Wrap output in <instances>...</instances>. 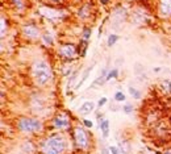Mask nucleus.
I'll list each match as a JSON object with an SVG mask.
<instances>
[{"mask_svg": "<svg viewBox=\"0 0 171 154\" xmlns=\"http://www.w3.org/2000/svg\"><path fill=\"white\" fill-rule=\"evenodd\" d=\"M115 100L116 102H125V95L123 91H117L115 93Z\"/></svg>", "mask_w": 171, "mask_h": 154, "instance_id": "14", "label": "nucleus"}, {"mask_svg": "<svg viewBox=\"0 0 171 154\" xmlns=\"http://www.w3.org/2000/svg\"><path fill=\"white\" fill-rule=\"evenodd\" d=\"M162 154H171V149H169V150H166V152H163Z\"/></svg>", "mask_w": 171, "mask_h": 154, "instance_id": "26", "label": "nucleus"}, {"mask_svg": "<svg viewBox=\"0 0 171 154\" xmlns=\"http://www.w3.org/2000/svg\"><path fill=\"white\" fill-rule=\"evenodd\" d=\"M117 76H119V70L113 69V70H111V71L108 73V75H107V80L112 79V78H117Z\"/></svg>", "mask_w": 171, "mask_h": 154, "instance_id": "16", "label": "nucleus"}, {"mask_svg": "<svg viewBox=\"0 0 171 154\" xmlns=\"http://www.w3.org/2000/svg\"><path fill=\"white\" fill-rule=\"evenodd\" d=\"M109 150H111V154H121V152H120V149L117 146H111L109 147Z\"/></svg>", "mask_w": 171, "mask_h": 154, "instance_id": "20", "label": "nucleus"}, {"mask_svg": "<svg viewBox=\"0 0 171 154\" xmlns=\"http://www.w3.org/2000/svg\"><path fill=\"white\" fill-rule=\"evenodd\" d=\"M74 141H75V145L82 150H86L90 147V137H88L87 132L82 128V126H75Z\"/></svg>", "mask_w": 171, "mask_h": 154, "instance_id": "4", "label": "nucleus"}, {"mask_svg": "<svg viewBox=\"0 0 171 154\" xmlns=\"http://www.w3.org/2000/svg\"><path fill=\"white\" fill-rule=\"evenodd\" d=\"M58 54L62 58H65L66 61H71L76 57L78 54V49H76L75 45L73 43H62L59 48H58Z\"/></svg>", "mask_w": 171, "mask_h": 154, "instance_id": "5", "label": "nucleus"}, {"mask_svg": "<svg viewBox=\"0 0 171 154\" xmlns=\"http://www.w3.org/2000/svg\"><path fill=\"white\" fill-rule=\"evenodd\" d=\"M42 37H43V42H45L46 45H52V43H53V38H52V36L49 34V33H45Z\"/></svg>", "mask_w": 171, "mask_h": 154, "instance_id": "17", "label": "nucleus"}, {"mask_svg": "<svg viewBox=\"0 0 171 154\" xmlns=\"http://www.w3.org/2000/svg\"><path fill=\"white\" fill-rule=\"evenodd\" d=\"M100 2H101L103 4H107V3H108V0H100Z\"/></svg>", "mask_w": 171, "mask_h": 154, "instance_id": "27", "label": "nucleus"}, {"mask_svg": "<svg viewBox=\"0 0 171 154\" xmlns=\"http://www.w3.org/2000/svg\"><path fill=\"white\" fill-rule=\"evenodd\" d=\"M5 20H4V17L2 19V36H4V33H5Z\"/></svg>", "mask_w": 171, "mask_h": 154, "instance_id": "23", "label": "nucleus"}, {"mask_svg": "<svg viewBox=\"0 0 171 154\" xmlns=\"http://www.w3.org/2000/svg\"><path fill=\"white\" fill-rule=\"evenodd\" d=\"M90 34H91V29H90V28H86V29L83 30V40H84V41H88Z\"/></svg>", "mask_w": 171, "mask_h": 154, "instance_id": "18", "label": "nucleus"}, {"mask_svg": "<svg viewBox=\"0 0 171 154\" xmlns=\"http://www.w3.org/2000/svg\"><path fill=\"white\" fill-rule=\"evenodd\" d=\"M13 3H15V5H16V8H23L24 7V4H23V0H13Z\"/></svg>", "mask_w": 171, "mask_h": 154, "instance_id": "21", "label": "nucleus"}, {"mask_svg": "<svg viewBox=\"0 0 171 154\" xmlns=\"http://www.w3.org/2000/svg\"><path fill=\"white\" fill-rule=\"evenodd\" d=\"M107 103V97H101L100 100H99V103H97V106L99 107H101V106H104V104Z\"/></svg>", "mask_w": 171, "mask_h": 154, "instance_id": "24", "label": "nucleus"}, {"mask_svg": "<svg viewBox=\"0 0 171 154\" xmlns=\"http://www.w3.org/2000/svg\"><path fill=\"white\" fill-rule=\"evenodd\" d=\"M17 128L23 133H36L42 130V123L33 117H21L17 121Z\"/></svg>", "mask_w": 171, "mask_h": 154, "instance_id": "3", "label": "nucleus"}, {"mask_svg": "<svg viewBox=\"0 0 171 154\" xmlns=\"http://www.w3.org/2000/svg\"><path fill=\"white\" fill-rule=\"evenodd\" d=\"M159 12L162 16H171V0H159Z\"/></svg>", "mask_w": 171, "mask_h": 154, "instance_id": "8", "label": "nucleus"}, {"mask_svg": "<svg viewBox=\"0 0 171 154\" xmlns=\"http://www.w3.org/2000/svg\"><path fill=\"white\" fill-rule=\"evenodd\" d=\"M129 93H130V96H133L134 99H140L141 97V92H138V90H136L134 87H129Z\"/></svg>", "mask_w": 171, "mask_h": 154, "instance_id": "13", "label": "nucleus"}, {"mask_svg": "<svg viewBox=\"0 0 171 154\" xmlns=\"http://www.w3.org/2000/svg\"><path fill=\"white\" fill-rule=\"evenodd\" d=\"M100 129H101V133H103V137L107 138L109 136V121L108 120H101L100 121Z\"/></svg>", "mask_w": 171, "mask_h": 154, "instance_id": "10", "label": "nucleus"}, {"mask_svg": "<svg viewBox=\"0 0 171 154\" xmlns=\"http://www.w3.org/2000/svg\"><path fill=\"white\" fill-rule=\"evenodd\" d=\"M83 124L87 126V128H92V126H93V123L90 121V120H83Z\"/></svg>", "mask_w": 171, "mask_h": 154, "instance_id": "22", "label": "nucleus"}, {"mask_svg": "<svg viewBox=\"0 0 171 154\" xmlns=\"http://www.w3.org/2000/svg\"><path fill=\"white\" fill-rule=\"evenodd\" d=\"M67 146L65 137L61 133L50 134L45 140L41 141L40 144V152L41 154H63Z\"/></svg>", "mask_w": 171, "mask_h": 154, "instance_id": "1", "label": "nucleus"}, {"mask_svg": "<svg viewBox=\"0 0 171 154\" xmlns=\"http://www.w3.org/2000/svg\"><path fill=\"white\" fill-rule=\"evenodd\" d=\"M123 111L129 115V113H132V111H133V107H132L130 104H125V106L123 107Z\"/></svg>", "mask_w": 171, "mask_h": 154, "instance_id": "19", "label": "nucleus"}, {"mask_svg": "<svg viewBox=\"0 0 171 154\" xmlns=\"http://www.w3.org/2000/svg\"><path fill=\"white\" fill-rule=\"evenodd\" d=\"M90 9H91L90 5H83V7L79 9L78 16H79L80 19H87V17H90Z\"/></svg>", "mask_w": 171, "mask_h": 154, "instance_id": "11", "label": "nucleus"}, {"mask_svg": "<svg viewBox=\"0 0 171 154\" xmlns=\"http://www.w3.org/2000/svg\"><path fill=\"white\" fill-rule=\"evenodd\" d=\"M23 33L28 37V38H38V36H40V30H38V28L36 25L33 24H28V25H24L23 26Z\"/></svg>", "mask_w": 171, "mask_h": 154, "instance_id": "7", "label": "nucleus"}, {"mask_svg": "<svg viewBox=\"0 0 171 154\" xmlns=\"http://www.w3.org/2000/svg\"><path fill=\"white\" fill-rule=\"evenodd\" d=\"M101 154H111V150H109L108 147H104V149L101 150Z\"/></svg>", "mask_w": 171, "mask_h": 154, "instance_id": "25", "label": "nucleus"}, {"mask_svg": "<svg viewBox=\"0 0 171 154\" xmlns=\"http://www.w3.org/2000/svg\"><path fill=\"white\" fill-rule=\"evenodd\" d=\"M90 70H91V67H88V69H87V70L84 71V74H83V76H82V79L79 80V83L76 84V88H79V87H80V84H83V83H84V80L87 79L88 74H90Z\"/></svg>", "mask_w": 171, "mask_h": 154, "instance_id": "15", "label": "nucleus"}, {"mask_svg": "<svg viewBox=\"0 0 171 154\" xmlns=\"http://www.w3.org/2000/svg\"><path fill=\"white\" fill-rule=\"evenodd\" d=\"M93 108H95V104H93L92 102H84L83 104H82V107L79 108V112L82 115H88V113H91L93 111Z\"/></svg>", "mask_w": 171, "mask_h": 154, "instance_id": "9", "label": "nucleus"}, {"mask_svg": "<svg viewBox=\"0 0 171 154\" xmlns=\"http://www.w3.org/2000/svg\"><path fill=\"white\" fill-rule=\"evenodd\" d=\"M32 74L38 86H45L53 78L52 67L45 61H37L32 67Z\"/></svg>", "mask_w": 171, "mask_h": 154, "instance_id": "2", "label": "nucleus"}, {"mask_svg": "<svg viewBox=\"0 0 171 154\" xmlns=\"http://www.w3.org/2000/svg\"><path fill=\"white\" fill-rule=\"evenodd\" d=\"M70 124H71L70 117L66 113H58L57 116L53 119V126L54 128H57V129H61V130L67 129L70 126Z\"/></svg>", "mask_w": 171, "mask_h": 154, "instance_id": "6", "label": "nucleus"}, {"mask_svg": "<svg viewBox=\"0 0 171 154\" xmlns=\"http://www.w3.org/2000/svg\"><path fill=\"white\" fill-rule=\"evenodd\" d=\"M117 40H119V36L117 34H111L108 37V41H107V45L108 46H113L116 42H117Z\"/></svg>", "mask_w": 171, "mask_h": 154, "instance_id": "12", "label": "nucleus"}]
</instances>
